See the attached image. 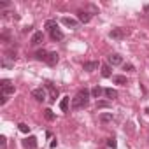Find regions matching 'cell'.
Masks as SVG:
<instances>
[{"mask_svg": "<svg viewBox=\"0 0 149 149\" xmlns=\"http://www.w3.org/2000/svg\"><path fill=\"white\" fill-rule=\"evenodd\" d=\"M90 102V91L88 90H81L72 100V109H84Z\"/></svg>", "mask_w": 149, "mask_h": 149, "instance_id": "1", "label": "cell"}, {"mask_svg": "<svg viewBox=\"0 0 149 149\" xmlns=\"http://www.w3.org/2000/svg\"><path fill=\"white\" fill-rule=\"evenodd\" d=\"M0 88H2V95H13L14 93V84L9 79H2V81H0Z\"/></svg>", "mask_w": 149, "mask_h": 149, "instance_id": "2", "label": "cell"}, {"mask_svg": "<svg viewBox=\"0 0 149 149\" xmlns=\"http://www.w3.org/2000/svg\"><path fill=\"white\" fill-rule=\"evenodd\" d=\"M109 37L114 39V40H123L125 39V30L123 28H112L109 32Z\"/></svg>", "mask_w": 149, "mask_h": 149, "instance_id": "3", "label": "cell"}, {"mask_svg": "<svg viewBox=\"0 0 149 149\" xmlns=\"http://www.w3.org/2000/svg\"><path fill=\"white\" fill-rule=\"evenodd\" d=\"M46 88L49 91V102H56V98H58V88H54L51 83H46Z\"/></svg>", "mask_w": 149, "mask_h": 149, "instance_id": "4", "label": "cell"}, {"mask_svg": "<svg viewBox=\"0 0 149 149\" xmlns=\"http://www.w3.org/2000/svg\"><path fill=\"white\" fill-rule=\"evenodd\" d=\"M32 97H33L37 102H42V100H46V91H44V88H35V90L32 91Z\"/></svg>", "mask_w": 149, "mask_h": 149, "instance_id": "5", "label": "cell"}, {"mask_svg": "<svg viewBox=\"0 0 149 149\" xmlns=\"http://www.w3.org/2000/svg\"><path fill=\"white\" fill-rule=\"evenodd\" d=\"M23 147H26V149H35V147H37V139H35L33 135L26 137V139L23 140Z\"/></svg>", "mask_w": 149, "mask_h": 149, "instance_id": "6", "label": "cell"}, {"mask_svg": "<svg viewBox=\"0 0 149 149\" xmlns=\"http://www.w3.org/2000/svg\"><path fill=\"white\" fill-rule=\"evenodd\" d=\"M61 23H63L65 26H68V28H77V25H79L76 19H72V18H67V16H65V18H61Z\"/></svg>", "mask_w": 149, "mask_h": 149, "instance_id": "7", "label": "cell"}, {"mask_svg": "<svg viewBox=\"0 0 149 149\" xmlns=\"http://www.w3.org/2000/svg\"><path fill=\"white\" fill-rule=\"evenodd\" d=\"M49 33H51V39H53V40H61V39H63V32H61L58 26H56V28H53Z\"/></svg>", "mask_w": 149, "mask_h": 149, "instance_id": "8", "label": "cell"}, {"mask_svg": "<svg viewBox=\"0 0 149 149\" xmlns=\"http://www.w3.org/2000/svg\"><path fill=\"white\" fill-rule=\"evenodd\" d=\"M77 19H79L81 23H88V21L91 19V14H90V13H84V11H79V13H77Z\"/></svg>", "mask_w": 149, "mask_h": 149, "instance_id": "9", "label": "cell"}, {"mask_svg": "<svg viewBox=\"0 0 149 149\" xmlns=\"http://www.w3.org/2000/svg\"><path fill=\"white\" fill-rule=\"evenodd\" d=\"M42 39H44V35H42V32H35L33 35H32V46H37V44H40L42 42Z\"/></svg>", "mask_w": 149, "mask_h": 149, "instance_id": "10", "label": "cell"}, {"mask_svg": "<svg viewBox=\"0 0 149 149\" xmlns=\"http://www.w3.org/2000/svg\"><path fill=\"white\" fill-rule=\"evenodd\" d=\"M46 63H47V65H51V67H53V65H56V63H58V53H49V54H47V58H46Z\"/></svg>", "mask_w": 149, "mask_h": 149, "instance_id": "11", "label": "cell"}, {"mask_svg": "<svg viewBox=\"0 0 149 149\" xmlns=\"http://www.w3.org/2000/svg\"><path fill=\"white\" fill-rule=\"evenodd\" d=\"M83 67H84V70H88V72H93V70H97V68L100 67V63H98V61H86Z\"/></svg>", "mask_w": 149, "mask_h": 149, "instance_id": "12", "label": "cell"}, {"mask_svg": "<svg viewBox=\"0 0 149 149\" xmlns=\"http://www.w3.org/2000/svg\"><path fill=\"white\" fill-rule=\"evenodd\" d=\"M109 63H111V65H121V63H123V58H121L119 54H111V56H109Z\"/></svg>", "mask_w": 149, "mask_h": 149, "instance_id": "13", "label": "cell"}, {"mask_svg": "<svg viewBox=\"0 0 149 149\" xmlns=\"http://www.w3.org/2000/svg\"><path fill=\"white\" fill-rule=\"evenodd\" d=\"M104 93H105V97H107V98H111V100L118 98V91H116V90H112V88H105V90H104Z\"/></svg>", "mask_w": 149, "mask_h": 149, "instance_id": "14", "label": "cell"}, {"mask_svg": "<svg viewBox=\"0 0 149 149\" xmlns=\"http://www.w3.org/2000/svg\"><path fill=\"white\" fill-rule=\"evenodd\" d=\"M68 100H70V97H63V98L60 100V109H61V112H67V111H68Z\"/></svg>", "mask_w": 149, "mask_h": 149, "instance_id": "15", "label": "cell"}, {"mask_svg": "<svg viewBox=\"0 0 149 149\" xmlns=\"http://www.w3.org/2000/svg\"><path fill=\"white\" fill-rule=\"evenodd\" d=\"M112 81H114L116 84H121V86H126V84H128V81H126V77H125V76H114V77H112Z\"/></svg>", "mask_w": 149, "mask_h": 149, "instance_id": "16", "label": "cell"}, {"mask_svg": "<svg viewBox=\"0 0 149 149\" xmlns=\"http://www.w3.org/2000/svg\"><path fill=\"white\" fill-rule=\"evenodd\" d=\"M102 76H104V77H111V76H112L111 65H102Z\"/></svg>", "mask_w": 149, "mask_h": 149, "instance_id": "17", "label": "cell"}, {"mask_svg": "<svg viewBox=\"0 0 149 149\" xmlns=\"http://www.w3.org/2000/svg\"><path fill=\"white\" fill-rule=\"evenodd\" d=\"M100 121H102V123L112 121V112H104V114H100Z\"/></svg>", "mask_w": 149, "mask_h": 149, "instance_id": "18", "label": "cell"}, {"mask_svg": "<svg viewBox=\"0 0 149 149\" xmlns=\"http://www.w3.org/2000/svg\"><path fill=\"white\" fill-rule=\"evenodd\" d=\"M104 93V90L100 88V86H95L93 90H91V95H93V98H100V95Z\"/></svg>", "mask_w": 149, "mask_h": 149, "instance_id": "19", "label": "cell"}, {"mask_svg": "<svg viewBox=\"0 0 149 149\" xmlns=\"http://www.w3.org/2000/svg\"><path fill=\"white\" fill-rule=\"evenodd\" d=\"M47 54H49V53L42 49V51H37V53H35V58H37V60H44V61H46V58H47Z\"/></svg>", "mask_w": 149, "mask_h": 149, "instance_id": "20", "label": "cell"}, {"mask_svg": "<svg viewBox=\"0 0 149 149\" xmlns=\"http://www.w3.org/2000/svg\"><path fill=\"white\" fill-rule=\"evenodd\" d=\"M56 26H58V25H56V21H54V19H47V21H46V28H47L49 32H51L53 28H56Z\"/></svg>", "mask_w": 149, "mask_h": 149, "instance_id": "21", "label": "cell"}, {"mask_svg": "<svg viewBox=\"0 0 149 149\" xmlns=\"http://www.w3.org/2000/svg\"><path fill=\"white\" fill-rule=\"evenodd\" d=\"M44 116H46L47 121H54V114H53L51 109H46V111H44Z\"/></svg>", "mask_w": 149, "mask_h": 149, "instance_id": "22", "label": "cell"}, {"mask_svg": "<svg viewBox=\"0 0 149 149\" xmlns=\"http://www.w3.org/2000/svg\"><path fill=\"white\" fill-rule=\"evenodd\" d=\"M18 128H19V132H23V133H28V132H30V126H28V125H25V123H19V125H18Z\"/></svg>", "mask_w": 149, "mask_h": 149, "instance_id": "23", "label": "cell"}, {"mask_svg": "<svg viewBox=\"0 0 149 149\" xmlns=\"http://www.w3.org/2000/svg\"><path fill=\"white\" fill-rule=\"evenodd\" d=\"M123 68H125L126 72H133V70H135V67H133L132 63H125V65H123Z\"/></svg>", "mask_w": 149, "mask_h": 149, "instance_id": "24", "label": "cell"}, {"mask_svg": "<svg viewBox=\"0 0 149 149\" xmlns=\"http://www.w3.org/2000/svg\"><path fill=\"white\" fill-rule=\"evenodd\" d=\"M109 105H111L109 102H98V104H97V109H107Z\"/></svg>", "mask_w": 149, "mask_h": 149, "instance_id": "25", "label": "cell"}, {"mask_svg": "<svg viewBox=\"0 0 149 149\" xmlns=\"http://www.w3.org/2000/svg\"><path fill=\"white\" fill-rule=\"evenodd\" d=\"M107 146H109V147H112V149H116V146H118V142H116L114 139H109V142H107Z\"/></svg>", "mask_w": 149, "mask_h": 149, "instance_id": "26", "label": "cell"}, {"mask_svg": "<svg viewBox=\"0 0 149 149\" xmlns=\"http://www.w3.org/2000/svg\"><path fill=\"white\" fill-rule=\"evenodd\" d=\"M6 144H7V139L2 135V137H0V146H2V147H6Z\"/></svg>", "mask_w": 149, "mask_h": 149, "instance_id": "27", "label": "cell"}, {"mask_svg": "<svg viewBox=\"0 0 149 149\" xmlns=\"http://www.w3.org/2000/svg\"><path fill=\"white\" fill-rule=\"evenodd\" d=\"M7 102V95H2V97H0V105H4Z\"/></svg>", "mask_w": 149, "mask_h": 149, "instance_id": "28", "label": "cell"}, {"mask_svg": "<svg viewBox=\"0 0 149 149\" xmlns=\"http://www.w3.org/2000/svg\"><path fill=\"white\" fill-rule=\"evenodd\" d=\"M144 13H146V14H149V4H146V6H144Z\"/></svg>", "mask_w": 149, "mask_h": 149, "instance_id": "29", "label": "cell"}, {"mask_svg": "<svg viewBox=\"0 0 149 149\" xmlns=\"http://www.w3.org/2000/svg\"><path fill=\"white\" fill-rule=\"evenodd\" d=\"M146 114H147V116H149V107H146Z\"/></svg>", "mask_w": 149, "mask_h": 149, "instance_id": "30", "label": "cell"}]
</instances>
